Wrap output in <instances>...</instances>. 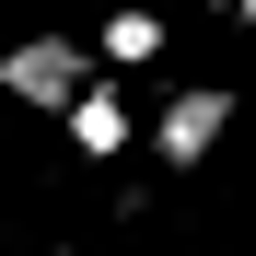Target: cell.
Returning <instances> with one entry per match:
<instances>
[{
	"label": "cell",
	"instance_id": "3",
	"mask_svg": "<svg viewBox=\"0 0 256 256\" xmlns=\"http://www.w3.org/2000/svg\"><path fill=\"white\" fill-rule=\"evenodd\" d=\"M58 128H70V152H82V163H116L128 140H140V116H128V94H116V82H94V94H82Z\"/></svg>",
	"mask_w": 256,
	"mask_h": 256
},
{
	"label": "cell",
	"instance_id": "7",
	"mask_svg": "<svg viewBox=\"0 0 256 256\" xmlns=\"http://www.w3.org/2000/svg\"><path fill=\"white\" fill-rule=\"evenodd\" d=\"M222 12H233V0H222Z\"/></svg>",
	"mask_w": 256,
	"mask_h": 256
},
{
	"label": "cell",
	"instance_id": "6",
	"mask_svg": "<svg viewBox=\"0 0 256 256\" xmlns=\"http://www.w3.org/2000/svg\"><path fill=\"white\" fill-rule=\"evenodd\" d=\"M47 256H82V244H47Z\"/></svg>",
	"mask_w": 256,
	"mask_h": 256
},
{
	"label": "cell",
	"instance_id": "4",
	"mask_svg": "<svg viewBox=\"0 0 256 256\" xmlns=\"http://www.w3.org/2000/svg\"><path fill=\"white\" fill-rule=\"evenodd\" d=\"M94 58H105V70H152V58H163V12H140V0H128V12H105Z\"/></svg>",
	"mask_w": 256,
	"mask_h": 256
},
{
	"label": "cell",
	"instance_id": "1",
	"mask_svg": "<svg viewBox=\"0 0 256 256\" xmlns=\"http://www.w3.org/2000/svg\"><path fill=\"white\" fill-rule=\"evenodd\" d=\"M94 82H105V58L82 47V35H12V47H0V94L35 105V116H70Z\"/></svg>",
	"mask_w": 256,
	"mask_h": 256
},
{
	"label": "cell",
	"instance_id": "5",
	"mask_svg": "<svg viewBox=\"0 0 256 256\" xmlns=\"http://www.w3.org/2000/svg\"><path fill=\"white\" fill-rule=\"evenodd\" d=\"M233 24H256V0H233Z\"/></svg>",
	"mask_w": 256,
	"mask_h": 256
},
{
	"label": "cell",
	"instance_id": "2",
	"mask_svg": "<svg viewBox=\"0 0 256 256\" xmlns=\"http://www.w3.org/2000/svg\"><path fill=\"white\" fill-rule=\"evenodd\" d=\"M233 116H244L233 82H175V105L152 116V163H163V175H198V163L222 152V128H233Z\"/></svg>",
	"mask_w": 256,
	"mask_h": 256
}]
</instances>
